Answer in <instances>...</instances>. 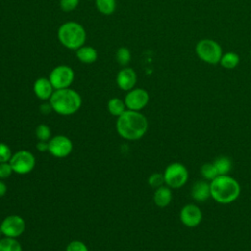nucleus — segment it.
Returning a JSON list of instances; mask_svg holds the SVG:
<instances>
[{"instance_id":"f257e3e1","label":"nucleus","mask_w":251,"mask_h":251,"mask_svg":"<svg viewBox=\"0 0 251 251\" xmlns=\"http://www.w3.org/2000/svg\"><path fill=\"white\" fill-rule=\"evenodd\" d=\"M116 128L119 135L126 140H138L148 129V121L139 111L126 110L118 117Z\"/></svg>"},{"instance_id":"f03ea898","label":"nucleus","mask_w":251,"mask_h":251,"mask_svg":"<svg viewBox=\"0 0 251 251\" xmlns=\"http://www.w3.org/2000/svg\"><path fill=\"white\" fill-rule=\"evenodd\" d=\"M54 112L62 116H70L76 113L82 104L81 96L77 91L70 87L54 90L49 99Z\"/></svg>"},{"instance_id":"7ed1b4c3","label":"nucleus","mask_w":251,"mask_h":251,"mask_svg":"<svg viewBox=\"0 0 251 251\" xmlns=\"http://www.w3.org/2000/svg\"><path fill=\"white\" fill-rule=\"evenodd\" d=\"M212 198L221 204H229L235 201L240 194V185L233 177L224 175L218 176L210 183Z\"/></svg>"},{"instance_id":"20e7f679","label":"nucleus","mask_w":251,"mask_h":251,"mask_svg":"<svg viewBox=\"0 0 251 251\" xmlns=\"http://www.w3.org/2000/svg\"><path fill=\"white\" fill-rule=\"evenodd\" d=\"M58 39L63 46L71 50H76L84 45L86 31L84 27L76 22H66L58 28Z\"/></svg>"},{"instance_id":"39448f33","label":"nucleus","mask_w":251,"mask_h":251,"mask_svg":"<svg viewBox=\"0 0 251 251\" xmlns=\"http://www.w3.org/2000/svg\"><path fill=\"white\" fill-rule=\"evenodd\" d=\"M195 52L199 59L210 65H217L223 56L220 44L213 39H201L195 47Z\"/></svg>"},{"instance_id":"423d86ee","label":"nucleus","mask_w":251,"mask_h":251,"mask_svg":"<svg viewBox=\"0 0 251 251\" xmlns=\"http://www.w3.org/2000/svg\"><path fill=\"white\" fill-rule=\"evenodd\" d=\"M165 183L170 188L182 187L188 180V171L184 165L176 162L170 164L164 172Z\"/></svg>"},{"instance_id":"0eeeda50","label":"nucleus","mask_w":251,"mask_h":251,"mask_svg":"<svg viewBox=\"0 0 251 251\" xmlns=\"http://www.w3.org/2000/svg\"><path fill=\"white\" fill-rule=\"evenodd\" d=\"M9 162L14 173L19 175H26L35 167V157L28 150H19L13 153Z\"/></svg>"},{"instance_id":"6e6552de","label":"nucleus","mask_w":251,"mask_h":251,"mask_svg":"<svg viewBox=\"0 0 251 251\" xmlns=\"http://www.w3.org/2000/svg\"><path fill=\"white\" fill-rule=\"evenodd\" d=\"M48 78L55 90L68 88L75 79V72L70 66L59 65L50 72Z\"/></svg>"},{"instance_id":"1a4fd4ad","label":"nucleus","mask_w":251,"mask_h":251,"mask_svg":"<svg viewBox=\"0 0 251 251\" xmlns=\"http://www.w3.org/2000/svg\"><path fill=\"white\" fill-rule=\"evenodd\" d=\"M0 227L4 236L17 238L24 233L25 222L19 215H10L1 222Z\"/></svg>"},{"instance_id":"9d476101","label":"nucleus","mask_w":251,"mask_h":251,"mask_svg":"<svg viewBox=\"0 0 251 251\" xmlns=\"http://www.w3.org/2000/svg\"><path fill=\"white\" fill-rule=\"evenodd\" d=\"M48 152L56 158H65L73 151V142L66 135H55L48 141Z\"/></svg>"},{"instance_id":"9b49d317","label":"nucleus","mask_w":251,"mask_h":251,"mask_svg":"<svg viewBox=\"0 0 251 251\" xmlns=\"http://www.w3.org/2000/svg\"><path fill=\"white\" fill-rule=\"evenodd\" d=\"M124 101L127 110L140 111L148 104L149 94L143 88H132L131 90L127 91Z\"/></svg>"},{"instance_id":"f8f14e48","label":"nucleus","mask_w":251,"mask_h":251,"mask_svg":"<svg viewBox=\"0 0 251 251\" xmlns=\"http://www.w3.org/2000/svg\"><path fill=\"white\" fill-rule=\"evenodd\" d=\"M179 218L185 226L195 227L201 223L203 215L198 206L194 204H187L182 207L179 213Z\"/></svg>"},{"instance_id":"ddd939ff","label":"nucleus","mask_w":251,"mask_h":251,"mask_svg":"<svg viewBox=\"0 0 251 251\" xmlns=\"http://www.w3.org/2000/svg\"><path fill=\"white\" fill-rule=\"evenodd\" d=\"M116 82L120 89L129 91L134 88L137 82V75L132 68L126 67L119 71L116 76Z\"/></svg>"},{"instance_id":"4468645a","label":"nucleus","mask_w":251,"mask_h":251,"mask_svg":"<svg viewBox=\"0 0 251 251\" xmlns=\"http://www.w3.org/2000/svg\"><path fill=\"white\" fill-rule=\"evenodd\" d=\"M54 90L51 81L47 77H38L33 83V92L40 100H49Z\"/></svg>"},{"instance_id":"2eb2a0df","label":"nucleus","mask_w":251,"mask_h":251,"mask_svg":"<svg viewBox=\"0 0 251 251\" xmlns=\"http://www.w3.org/2000/svg\"><path fill=\"white\" fill-rule=\"evenodd\" d=\"M191 196L196 201H206L211 196L210 183L203 180L195 182L191 188Z\"/></svg>"},{"instance_id":"dca6fc26","label":"nucleus","mask_w":251,"mask_h":251,"mask_svg":"<svg viewBox=\"0 0 251 251\" xmlns=\"http://www.w3.org/2000/svg\"><path fill=\"white\" fill-rule=\"evenodd\" d=\"M173 199V194H172V190L169 186H160L158 188H156L155 192H154V196H153V200L154 203L160 207V208H165L167 207L171 201Z\"/></svg>"},{"instance_id":"f3484780","label":"nucleus","mask_w":251,"mask_h":251,"mask_svg":"<svg viewBox=\"0 0 251 251\" xmlns=\"http://www.w3.org/2000/svg\"><path fill=\"white\" fill-rule=\"evenodd\" d=\"M75 56L83 64H92L97 60L98 53L94 47L83 45L75 50Z\"/></svg>"},{"instance_id":"a211bd4d","label":"nucleus","mask_w":251,"mask_h":251,"mask_svg":"<svg viewBox=\"0 0 251 251\" xmlns=\"http://www.w3.org/2000/svg\"><path fill=\"white\" fill-rule=\"evenodd\" d=\"M107 108H108L109 113H110L112 116H115V117H117V118H118L119 116H121V115L126 110L125 101L122 100V99H120V98H118V97L111 98V99L108 101Z\"/></svg>"},{"instance_id":"6ab92c4d","label":"nucleus","mask_w":251,"mask_h":251,"mask_svg":"<svg viewBox=\"0 0 251 251\" xmlns=\"http://www.w3.org/2000/svg\"><path fill=\"white\" fill-rule=\"evenodd\" d=\"M0 251H23L22 244L13 237L0 238Z\"/></svg>"},{"instance_id":"aec40b11","label":"nucleus","mask_w":251,"mask_h":251,"mask_svg":"<svg viewBox=\"0 0 251 251\" xmlns=\"http://www.w3.org/2000/svg\"><path fill=\"white\" fill-rule=\"evenodd\" d=\"M239 56L234 53V52H227L223 54L221 60H220V64L223 68L225 69H234L235 67H237V65L239 64Z\"/></svg>"},{"instance_id":"412c9836","label":"nucleus","mask_w":251,"mask_h":251,"mask_svg":"<svg viewBox=\"0 0 251 251\" xmlns=\"http://www.w3.org/2000/svg\"><path fill=\"white\" fill-rule=\"evenodd\" d=\"M98 12L105 16L112 15L116 10V0H94Z\"/></svg>"},{"instance_id":"4be33fe9","label":"nucleus","mask_w":251,"mask_h":251,"mask_svg":"<svg viewBox=\"0 0 251 251\" xmlns=\"http://www.w3.org/2000/svg\"><path fill=\"white\" fill-rule=\"evenodd\" d=\"M213 164L215 165L219 176L227 175L231 170V161L227 157H219L213 162Z\"/></svg>"},{"instance_id":"5701e85b","label":"nucleus","mask_w":251,"mask_h":251,"mask_svg":"<svg viewBox=\"0 0 251 251\" xmlns=\"http://www.w3.org/2000/svg\"><path fill=\"white\" fill-rule=\"evenodd\" d=\"M200 173H201V176L208 180H213L219 176L218 171L213 163L204 164L200 169Z\"/></svg>"},{"instance_id":"b1692460","label":"nucleus","mask_w":251,"mask_h":251,"mask_svg":"<svg viewBox=\"0 0 251 251\" xmlns=\"http://www.w3.org/2000/svg\"><path fill=\"white\" fill-rule=\"evenodd\" d=\"M130 59H131V53L127 47L123 46V47L118 48V50L116 52V60L120 65H122V66L127 65L129 63Z\"/></svg>"},{"instance_id":"393cba45","label":"nucleus","mask_w":251,"mask_h":251,"mask_svg":"<svg viewBox=\"0 0 251 251\" xmlns=\"http://www.w3.org/2000/svg\"><path fill=\"white\" fill-rule=\"evenodd\" d=\"M35 135L38 140L49 141L51 137V129L45 124H40L35 128Z\"/></svg>"},{"instance_id":"a878e982","label":"nucleus","mask_w":251,"mask_h":251,"mask_svg":"<svg viewBox=\"0 0 251 251\" xmlns=\"http://www.w3.org/2000/svg\"><path fill=\"white\" fill-rule=\"evenodd\" d=\"M148 183L151 187L154 188H158L160 186H162L165 183V178H164V175L160 174V173H154L152 174L149 177H148Z\"/></svg>"},{"instance_id":"bb28decb","label":"nucleus","mask_w":251,"mask_h":251,"mask_svg":"<svg viewBox=\"0 0 251 251\" xmlns=\"http://www.w3.org/2000/svg\"><path fill=\"white\" fill-rule=\"evenodd\" d=\"M12 150L4 142H0V163H5L9 162L12 158Z\"/></svg>"},{"instance_id":"cd10ccee","label":"nucleus","mask_w":251,"mask_h":251,"mask_svg":"<svg viewBox=\"0 0 251 251\" xmlns=\"http://www.w3.org/2000/svg\"><path fill=\"white\" fill-rule=\"evenodd\" d=\"M79 0H60V8L64 12H72L76 9Z\"/></svg>"},{"instance_id":"c85d7f7f","label":"nucleus","mask_w":251,"mask_h":251,"mask_svg":"<svg viewBox=\"0 0 251 251\" xmlns=\"http://www.w3.org/2000/svg\"><path fill=\"white\" fill-rule=\"evenodd\" d=\"M66 251H89V250L84 242L80 240H73L68 244Z\"/></svg>"},{"instance_id":"c756f323","label":"nucleus","mask_w":251,"mask_h":251,"mask_svg":"<svg viewBox=\"0 0 251 251\" xmlns=\"http://www.w3.org/2000/svg\"><path fill=\"white\" fill-rule=\"evenodd\" d=\"M14 173L10 162L0 163V179H6Z\"/></svg>"},{"instance_id":"7c9ffc66","label":"nucleus","mask_w":251,"mask_h":251,"mask_svg":"<svg viewBox=\"0 0 251 251\" xmlns=\"http://www.w3.org/2000/svg\"><path fill=\"white\" fill-rule=\"evenodd\" d=\"M36 149L39 152H48V149H49L48 142L47 141L38 140V142L36 143Z\"/></svg>"},{"instance_id":"2f4dec72","label":"nucleus","mask_w":251,"mask_h":251,"mask_svg":"<svg viewBox=\"0 0 251 251\" xmlns=\"http://www.w3.org/2000/svg\"><path fill=\"white\" fill-rule=\"evenodd\" d=\"M7 192V185L3 181V179H0V197L4 196Z\"/></svg>"},{"instance_id":"473e14b6","label":"nucleus","mask_w":251,"mask_h":251,"mask_svg":"<svg viewBox=\"0 0 251 251\" xmlns=\"http://www.w3.org/2000/svg\"><path fill=\"white\" fill-rule=\"evenodd\" d=\"M51 110H52V108H51L50 103H49V104H43V105L40 106V111H41L43 114H48Z\"/></svg>"},{"instance_id":"72a5a7b5","label":"nucleus","mask_w":251,"mask_h":251,"mask_svg":"<svg viewBox=\"0 0 251 251\" xmlns=\"http://www.w3.org/2000/svg\"><path fill=\"white\" fill-rule=\"evenodd\" d=\"M2 235H3V233H2V230H1V227H0V238H1Z\"/></svg>"},{"instance_id":"f704fd0d","label":"nucleus","mask_w":251,"mask_h":251,"mask_svg":"<svg viewBox=\"0 0 251 251\" xmlns=\"http://www.w3.org/2000/svg\"><path fill=\"white\" fill-rule=\"evenodd\" d=\"M250 57H251V51H250Z\"/></svg>"},{"instance_id":"c9c22d12","label":"nucleus","mask_w":251,"mask_h":251,"mask_svg":"<svg viewBox=\"0 0 251 251\" xmlns=\"http://www.w3.org/2000/svg\"><path fill=\"white\" fill-rule=\"evenodd\" d=\"M88 1H90V0H88Z\"/></svg>"}]
</instances>
